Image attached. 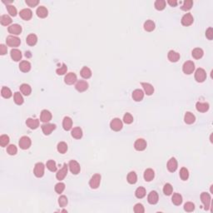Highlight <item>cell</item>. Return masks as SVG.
Wrapping results in <instances>:
<instances>
[{"label": "cell", "instance_id": "1", "mask_svg": "<svg viewBox=\"0 0 213 213\" xmlns=\"http://www.w3.org/2000/svg\"><path fill=\"white\" fill-rule=\"evenodd\" d=\"M195 70V64L192 61H186L182 66V71L186 74H192Z\"/></svg>", "mask_w": 213, "mask_h": 213}, {"label": "cell", "instance_id": "2", "mask_svg": "<svg viewBox=\"0 0 213 213\" xmlns=\"http://www.w3.org/2000/svg\"><path fill=\"white\" fill-rule=\"evenodd\" d=\"M206 78V71L203 68L199 67L197 69V71L195 72V79L197 80L198 83H203Z\"/></svg>", "mask_w": 213, "mask_h": 213}, {"label": "cell", "instance_id": "3", "mask_svg": "<svg viewBox=\"0 0 213 213\" xmlns=\"http://www.w3.org/2000/svg\"><path fill=\"white\" fill-rule=\"evenodd\" d=\"M100 182H101V175L95 174L92 177L91 180L89 182V186L92 189H97L100 185Z\"/></svg>", "mask_w": 213, "mask_h": 213}, {"label": "cell", "instance_id": "4", "mask_svg": "<svg viewBox=\"0 0 213 213\" xmlns=\"http://www.w3.org/2000/svg\"><path fill=\"white\" fill-rule=\"evenodd\" d=\"M6 43L7 45L9 47H18L21 44V41L18 38V37H14V36H8L6 39Z\"/></svg>", "mask_w": 213, "mask_h": 213}, {"label": "cell", "instance_id": "5", "mask_svg": "<svg viewBox=\"0 0 213 213\" xmlns=\"http://www.w3.org/2000/svg\"><path fill=\"white\" fill-rule=\"evenodd\" d=\"M31 139L28 137H26V136L22 137V138H20L19 142H18L20 148H22L24 150L28 149L30 147V146H31Z\"/></svg>", "mask_w": 213, "mask_h": 213}, {"label": "cell", "instance_id": "6", "mask_svg": "<svg viewBox=\"0 0 213 213\" xmlns=\"http://www.w3.org/2000/svg\"><path fill=\"white\" fill-rule=\"evenodd\" d=\"M68 166H69V169H70V172L74 174V175H77L81 171V167H80V165L79 163L75 160H72L69 162V164H68Z\"/></svg>", "mask_w": 213, "mask_h": 213}, {"label": "cell", "instance_id": "7", "mask_svg": "<svg viewBox=\"0 0 213 213\" xmlns=\"http://www.w3.org/2000/svg\"><path fill=\"white\" fill-rule=\"evenodd\" d=\"M110 126L112 130L115 131V132H119L120 130H122L123 126H122V122L120 119L114 118L111 121Z\"/></svg>", "mask_w": 213, "mask_h": 213}, {"label": "cell", "instance_id": "8", "mask_svg": "<svg viewBox=\"0 0 213 213\" xmlns=\"http://www.w3.org/2000/svg\"><path fill=\"white\" fill-rule=\"evenodd\" d=\"M33 173L37 178H42L44 175V163L42 162H38L34 166V170H33Z\"/></svg>", "mask_w": 213, "mask_h": 213}, {"label": "cell", "instance_id": "9", "mask_svg": "<svg viewBox=\"0 0 213 213\" xmlns=\"http://www.w3.org/2000/svg\"><path fill=\"white\" fill-rule=\"evenodd\" d=\"M56 129V125L55 124H53V123H45L42 125V130L43 132L44 133V135H50L51 132L53 130Z\"/></svg>", "mask_w": 213, "mask_h": 213}, {"label": "cell", "instance_id": "10", "mask_svg": "<svg viewBox=\"0 0 213 213\" xmlns=\"http://www.w3.org/2000/svg\"><path fill=\"white\" fill-rule=\"evenodd\" d=\"M134 147L137 151H144L146 147V142L143 138H138L135 142Z\"/></svg>", "mask_w": 213, "mask_h": 213}, {"label": "cell", "instance_id": "11", "mask_svg": "<svg viewBox=\"0 0 213 213\" xmlns=\"http://www.w3.org/2000/svg\"><path fill=\"white\" fill-rule=\"evenodd\" d=\"M201 200L202 201V203L204 204L205 206V210L209 209L210 204H211V197L207 192H202L201 194Z\"/></svg>", "mask_w": 213, "mask_h": 213}, {"label": "cell", "instance_id": "12", "mask_svg": "<svg viewBox=\"0 0 213 213\" xmlns=\"http://www.w3.org/2000/svg\"><path fill=\"white\" fill-rule=\"evenodd\" d=\"M8 31L9 33L13 34V35H19L22 33V27L19 24H12L11 26H9L8 28Z\"/></svg>", "mask_w": 213, "mask_h": 213}, {"label": "cell", "instance_id": "13", "mask_svg": "<svg viewBox=\"0 0 213 213\" xmlns=\"http://www.w3.org/2000/svg\"><path fill=\"white\" fill-rule=\"evenodd\" d=\"M193 17L192 15V13H186L185 15H183V17L182 18V24L183 26H190L192 25L193 23Z\"/></svg>", "mask_w": 213, "mask_h": 213}, {"label": "cell", "instance_id": "14", "mask_svg": "<svg viewBox=\"0 0 213 213\" xmlns=\"http://www.w3.org/2000/svg\"><path fill=\"white\" fill-rule=\"evenodd\" d=\"M67 174V165L66 164V163H64V164H63V168L60 169L59 171L58 172V173L56 174V178H57L58 180L62 181V180H63L64 178H66Z\"/></svg>", "mask_w": 213, "mask_h": 213}, {"label": "cell", "instance_id": "15", "mask_svg": "<svg viewBox=\"0 0 213 213\" xmlns=\"http://www.w3.org/2000/svg\"><path fill=\"white\" fill-rule=\"evenodd\" d=\"M20 17L24 20H30L33 17V12L29 8H24L19 13Z\"/></svg>", "mask_w": 213, "mask_h": 213}, {"label": "cell", "instance_id": "16", "mask_svg": "<svg viewBox=\"0 0 213 213\" xmlns=\"http://www.w3.org/2000/svg\"><path fill=\"white\" fill-rule=\"evenodd\" d=\"M77 81V75L74 72H69L64 78V82L67 83V85H72Z\"/></svg>", "mask_w": 213, "mask_h": 213}, {"label": "cell", "instance_id": "17", "mask_svg": "<svg viewBox=\"0 0 213 213\" xmlns=\"http://www.w3.org/2000/svg\"><path fill=\"white\" fill-rule=\"evenodd\" d=\"M167 169L171 172H176V170L178 169V161L174 158H172L167 162Z\"/></svg>", "mask_w": 213, "mask_h": 213}, {"label": "cell", "instance_id": "18", "mask_svg": "<svg viewBox=\"0 0 213 213\" xmlns=\"http://www.w3.org/2000/svg\"><path fill=\"white\" fill-rule=\"evenodd\" d=\"M147 201L148 202L152 204V205H155L157 204L158 201V194L156 191H152L147 197Z\"/></svg>", "mask_w": 213, "mask_h": 213}, {"label": "cell", "instance_id": "19", "mask_svg": "<svg viewBox=\"0 0 213 213\" xmlns=\"http://www.w3.org/2000/svg\"><path fill=\"white\" fill-rule=\"evenodd\" d=\"M52 119V113L47 110H43L41 112V116H40V120L43 122L47 123L49 121H51Z\"/></svg>", "mask_w": 213, "mask_h": 213}, {"label": "cell", "instance_id": "20", "mask_svg": "<svg viewBox=\"0 0 213 213\" xmlns=\"http://www.w3.org/2000/svg\"><path fill=\"white\" fill-rule=\"evenodd\" d=\"M10 55H11L12 59L13 61H15V62H18L22 58V53H21L20 50L17 49V48H13V49L11 50Z\"/></svg>", "mask_w": 213, "mask_h": 213}, {"label": "cell", "instance_id": "21", "mask_svg": "<svg viewBox=\"0 0 213 213\" xmlns=\"http://www.w3.org/2000/svg\"><path fill=\"white\" fill-rule=\"evenodd\" d=\"M75 88L80 92H83L88 88V83L86 81H78L76 83Z\"/></svg>", "mask_w": 213, "mask_h": 213}, {"label": "cell", "instance_id": "22", "mask_svg": "<svg viewBox=\"0 0 213 213\" xmlns=\"http://www.w3.org/2000/svg\"><path fill=\"white\" fill-rule=\"evenodd\" d=\"M26 124L31 129H37L39 126V120L38 119L28 118L26 121Z\"/></svg>", "mask_w": 213, "mask_h": 213}, {"label": "cell", "instance_id": "23", "mask_svg": "<svg viewBox=\"0 0 213 213\" xmlns=\"http://www.w3.org/2000/svg\"><path fill=\"white\" fill-rule=\"evenodd\" d=\"M144 98V92L141 89H136L132 92V98L136 102H140L142 101Z\"/></svg>", "mask_w": 213, "mask_h": 213}, {"label": "cell", "instance_id": "24", "mask_svg": "<svg viewBox=\"0 0 213 213\" xmlns=\"http://www.w3.org/2000/svg\"><path fill=\"white\" fill-rule=\"evenodd\" d=\"M167 58H168L169 61H171L172 63H176V62H178V60L180 59V54L178 53H177V52L173 51V50H171L168 53V54H167Z\"/></svg>", "mask_w": 213, "mask_h": 213}, {"label": "cell", "instance_id": "25", "mask_svg": "<svg viewBox=\"0 0 213 213\" xmlns=\"http://www.w3.org/2000/svg\"><path fill=\"white\" fill-rule=\"evenodd\" d=\"M72 126V120L69 117H65L63 121V129L65 131L71 130Z\"/></svg>", "mask_w": 213, "mask_h": 213}, {"label": "cell", "instance_id": "26", "mask_svg": "<svg viewBox=\"0 0 213 213\" xmlns=\"http://www.w3.org/2000/svg\"><path fill=\"white\" fill-rule=\"evenodd\" d=\"M196 108L200 112H206L209 109V104L207 103H200V102H198L196 104Z\"/></svg>", "mask_w": 213, "mask_h": 213}, {"label": "cell", "instance_id": "27", "mask_svg": "<svg viewBox=\"0 0 213 213\" xmlns=\"http://www.w3.org/2000/svg\"><path fill=\"white\" fill-rule=\"evenodd\" d=\"M141 85H142V87H143V89H144V91H145V92H146V95L151 96V95L152 94V93L154 92L153 86H152V84H150V83H141Z\"/></svg>", "mask_w": 213, "mask_h": 213}, {"label": "cell", "instance_id": "28", "mask_svg": "<svg viewBox=\"0 0 213 213\" xmlns=\"http://www.w3.org/2000/svg\"><path fill=\"white\" fill-rule=\"evenodd\" d=\"M36 13H37V15L38 16L39 18H46V17L47 16V14H48V11H47V9L45 8V7H44V6H40V7H38V8H37Z\"/></svg>", "mask_w": 213, "mask_h": 213}, {"label": "cell", "instance_id": "29", "mask_svg": "<svg viewBox=\"0 0 213 213\" xmlns=\"http://www.w3.org/2000/svg\"><path fill=\"white\" fill-rule=\"evenodd\" d=\"M155 177V173H154V171L151 168L146 169L144 172V179L146 182H151Z\"/></svg>", "mask_w": 213, "mask_h": 213}, {"label": "cell", "instance_id": "30", "mask_svg": "<svg viewBox=\"0 0 213 213\" xmlns=\"http://www.w3.org/2000/svg\"><path fill=\"white\" fill-rule=\"evenodd\" d=\"M19 69L24 72H28L31 69V64L28 61H22L19 64Z\"/></svg>", "mask_w": 213, "mask_h": 213}, {"label": "cell", "instance_id": "31", "mask_svg": "<svg viewBox=\"0 0 213 213\" xmlns=\"http://www.w3.org/2000/svg\"><path fill=\"white\" fill-rule=\"evenodd\" d=\"M184 121L186 124H192L196 121V117L192 112H187L184 116Z\"/></svg>", "mask_w": 213, "mask_h": 213}, {"label": "cell", "instance_id": "32", "mask_svg": "<svg viewBox=\"0 0 213 213\" xmlns=\"http://www.w3.org/2000/svg\"><path fill=\"white\" fill-rule=\"evenodd\" d=\"M80 74L83 77V78L88 79L92 77V71L89 67H83L82 68V70L80 72Z\"/></svg>", "mask_w": 213, "mask_h": 213}, {"label": "cell", "instance_id": "33", "mask_svg": "<svg viewBox=\"0 0 213 213\" xmlns=\"http://www.w3.org/2000/svg\"><path fill=\"white\" fill-rule=\"evenodd\" d=\"M72 137L75 139H80L83 137V131L80 127H74L71 132Z\"/></svg>", "mask_w": 213, "mask_h": 213}, {"label": "cell", "instance_id": "34", "mask_svg": "<svg viewBox=\"0 0 213 213\" xmlns=\"http://www.w3.org/2000/svg\"><path fill=\"white\" fill-rule=\"evenodd\" d=\"M37 42H38V38H37V36H36L35 34H33V33L29 34V35L27 37V38H26V43H27L28 45H29V46H34V45L37 44Z\"/></svg>", "mask_w": 213, "mask_h": 213}, {"label": "cell", "instance_id": "35", "mask_svg": "<svg viewBox=\"0 0 213 213\" xmlns=\"http://www.w3.org/2000/svg\"><path fill=\"white\" fill-rule=\"evenodd\" d=\"M204 54V52L201 48H199V47H197L192 50V55L193 57L195 59H200L202 58V56Z\"/></svg>", "mask_w": 213, "mask_h": 213}, {"label": "cell", "instance_id": "36", "mask_svg": "<svg viewBox=\"0 0 213 213\" xmlns=\"http://www.w3.org/2000/svg\"><path fill=\"white\" fill-rule=\"evenodd\" d=\"M20 91H21V92H22L23 94L25 95V96H28V95H30V93H31L32 88L28 84L24 83V84H22V85L20 86Z\"/></svg>", "mask_w": 213, "mask_h": 213}, {"label": "cell", "instance_id": "37", "mask_svg": "<svg viewBox=\"0 0 213 213\" xmlns=\"http://www.w3.org/2000/svg\"><path fill=\"white\" fill-rule=\"evenodd\" d=\"M126 179H127L128 183H130V184H135V183L137 182V181H138V176H137V174H136L135 172H129L128 175H127Z\"/></svg>", "mask_w": 213, "mask_h": 213}, {"label": "cell", "instance_id": "38", "mask_svg": "<svg viewBox=\"0 0 213 213\" xmlns=\"http://www.w3.org/2000/svg\"><path fill=\"white\" fill-rule=\"evenodd\" d=\"M172 201L174 205L180 206L182 202V197L179 193H174L172 198Z\"/></svg>", "mask_w": 213, "mask_h": 213}, {"label": "cell", "instance_id": "39", "mask_svg": "<svg viewBox=\"0 0 213 213\" xmlns=\"http://www.w3.org/2000/svg\"><path fill=\"white\" fill-rule=\"evenodd\" d=\"M144 29L147 32H152L155 29V24L152 20H147L144 23Z\"/></svg>", "mask_w": 213, "mask_h": 213}, {"label": "cell", "instance_id": "40", "mask_svg": "<svg viewBox=\"0 0 213 213\" xmlns=\"http://www.w3.org/2000/svg\"><path fill=\"white\" fill-rule=\"evenodd\" d=\"M1 94L4 97V98H10L12 97V91L7 87H3L1 90Z\"/></svg>", "mask_w": 213, "mask_h": 213}, {"label": "cell", "instance_id": "41", "mask_svg": "<svg viewBox=\"0 0 213 213\" xmlns=\"http://www.w3.org/2000/svg\"><path fill=\"white\" fill-rule=\"evenodd\" d=\"M0 23L4 26H8L12 23V18L8 15H3L0 18Z\"/></svg>", "mask_w": 213, "mask_h": 213}, {"label": "cell", "instance_id": "42", "mask_svg": "<svg viewBox=\"0 0 213 213\" xmlns=\"http://www.w3.org/2000/svg\"><path fill=\"white\" fill-rule=\"evenodd\" d=\"M135 195H136V197H137L138 198L142 199V198H143L145 196H146V190H145L144 187L140 186V187H138V189L136 190Z\"/></svg>", "mask_w": 213, "mask_h": 213}, {"label": "cell", "instance_id": "43", "mask_svg": "<svg viewBox=\"0 0 213 213\" xmlns=\"http://www.w3.org/2000/svg\"><path fill=\"white\" fill-rule=\"evenodd\" d=\"M155 8L158 10H163L166 7V1L165 0H157L155 2Z\"/></svg>", "mask_w": 213, "mask_h": 213}, {"label": "cell", "instance_id": "44", "mask_svg": "<svg viewBox=\"0 0 213 213\" xmlns=\"http://www.w3.org/2000/svg\"><path fill=\"white\" fill-rule=\"evenodd\" d=\"M57 148H58V152H60V153H62V154H64L67 151V143H66V142H59V143L58 144Z\"/></svg>", "mask_w": 213, "mask_h": 213}, {"label": "cell", "instance_id": "45", "mask_svg": "<svg viewBox=\"0 0 213 213\" xmlns=\"http://www.w3.org/2000/svg\"><path fill=\"white\" fill-rule=\"evenodd\" d=\"M13 98H14V102L16 104L18 105H22L24 103V98H23V96L21 95L20 92H16L13 96Z\"/></svg>", "mask_w": 213, "mask_h": 213}, {"label": "cell", "instance_id": "46", "mask_svg": "<svg viewBox=\"0 0 213 213\" xmlns=\"http://www.w3.org/2000/svg\"><path fill=\"white\" fill-rule=\"evenodd\" d=\"M192 4H193V1L192 0H186V1H184L183 5L181 7V8L183 11H188V10H190L192 8Z\"/></svg>", "mask_w": 213, "mask_h": 213}, {"label": "cell", "instance_id": "47", "mask_svg": "<svg viewBox=\"0 0 213 213\" xmlns=\"http://www.w3.org/2000/svg\"><path fill=\"white\" fill-rule=\"evenodd\" d=\"M180 178H182V180H183V181H186L188 179V178H189L188 170L186 169V167H182L181 171H180Z\"/></svg>", "mask_w": 213, "mask_h": 213}, {"label": "cell", "instance_id": "48", "mask_svg": "<svg viewBox=\"0 0 213 213\" xmlns=\"http://www.w3.org/2000/svg\"><path fill=\"white\" fill-rule=\"evenodd\" d=\"M9 143V138L7 135H2L0 137V145L1 146H6Z\"/></svg>", "mask_w": 213, "mask_h": 213}, {"label": "cell", "instance_id": "49", "mask_svg": "<svg viewBox=\"0 0 213 213\" xmlns=\"http://www.w3.org/2000/svg\"><path fill=\"white\" fill-rule=\"evenodd\" d=\"M172 191H173V188H172V185L170 183L165 184L164 187H163V192H164L165 195L170 196L171 194L172 193Z\"/></svg>", "mask_w": 213, "mask_h": 213}, {"label": "cell", "instance_id": "50", "mask_svg": "<svg viewBox=\"0 0 213 213\" xmlns=\"http://www.w3.org/2000/svg\"><path fill=\"white\" fill-rule=\"evenodd\" d=\"M47 168L51 172H56L57 171V166L56 162L53 160H49L47 162Z\"/></svg>", "mask_w": 213, "mask_h": 213}, {"label": "cell", "instance_id": "51", "mask_svg": "<svg viewBox=\"0 0 213 213\" xmlns=\"http://www.w3.org/2000/svg\"><path fill=\"white\" fill-rule=\"evenodd\" d=\"M67 67L66 66L65 63H63L62 67H60L59 68H58V69L56 70V72H57L58 75H64V74L67 72Z\"/></svg>", "mask_w": 213, "mask_h": 213}, {"label": "cell", "instance_id": "52", "mask_svg": "<svg viewBox=\"0 0 213 213\" xmlns=\"http://www.w3.org/2000/svg\"><path fill=\"white\" fill-rule=\"evenodd\" d=\"M65 189V184L63 182H59L55 186V192L57 193L61 194L63 193V192Z\"/></svg>", "mask_w": 213, "mask_h": 213}, {"label": "cell", "instance_id": "53", "mask_svg": "<svg viewBox=\"0 0 213 213\" xmlns=\"http://www.w3.org/2000/svg\"><path fill=\"white\" fill-rule=\"evenodd\" d=\"M184 210L187 212H192L195 210V205L192 202H186L184 205Z\"/></svg>", "mask_w": 213, "mask_h": 213}, {"label": "cell", "instance_id": "54", "mask_svg": "<svg viewBox=\"0 0 213 213\" xmlns=\"http://www.w3.org/2000/svg\"><path fill=\"white\" fill-rule=\"evenodd\" d=\"M17 152H18V149H17V147H16L15 145H9V146L7 147V152H8L9 155H11V156H13V155H15L16 153H17Z\"/></svg>", "mask_w": 213, "mask_h": 213}, {"label": "cell", "instance_id": "55", "mask_svg": "<svg viewBox=\"0 0 213 213\" xmlns=\"http://www.w3.org/2000/svg\"><path fill=\"white\" fill-rule=\"evenodd\" d=\"M123 122H125L126 124H131L132 122H133V117L130 113H126L123 117Z\"/></svg>", "mask_w": 213, "mask_h": 213}, {"label": "cell", "instance_id": "56", "mask_svg": "<svg viewBox=\"0 0 213 213\" xmlns=\"http://www.w3.org/2000/svg\"><path fill=\"white\" fill-rule=\"evenodd\" d=\"M67 198L65 197V196H61L59 198H58V204L61 207H64L67 205Z\"/></svg>", "mask_w": 213, "mask_h": 213}, {"label": "cell", "instance_id": "57", "mask_svg": "<svg viewBox=\"0 0 213 213\" xmlns=\"http://www.w3.org/2000/svg\"><path fill=\"white\" fill-rule=\"evenodd\" d=\"M7 9H8V13L13 17H15L17 15V9L13 5H7Z\"/></svg>", "mask_w": 213, "mask_h": 213}, {"label": "cell", "instance_id": "58", "mask_svg": "<svg viewBox=\"0 0 213 213\" xmlns=\"http://www.w3.org/2000/svg\"><path fill=\"white\" fill-rule=\"evenodd\" d=\"M134 212L136 213H143L145 212V210H144V207H143V206L142 204L138 203L134 206Z\"/></svg>", "mask_w": 213, "mask_h": 213}, {"label": "cell", "instance_id": "59", "mask_svg": "<svg viewBox=\"0 0 213 213\" xmlns=\"http://www.w3.org/2000/svg\"><path fill=\"white\" fill-rule=\"evenodd\" d=\"M39 3L38 0H26V4H28L29 7H35Z\"/></svg>", "mask_w": 213, "mask_h": 213}, {"label": "cell", "instance_id": "60", "mask_svg": "<svg viewBox=\"0 0 213 213\" xmlns=\"http://www.w3.org/2000/svg\"><path fill=\"white\" fill-rule=\"evenodd\" d=\"M206 36L209 40H212L213 38V28H209L206 32Z\"/></svg>", "mask_w": 213, "mask_h": 213}, {"label": "cell", "instance_id": "61", "mask_svg": "<svg viewBox=\"0 0 213 213\" xmlns=\"http://www.w3.org/2000/svg\"><path fill=\"white\" fill-rule=\"evenodd\" d=\"M8 52V48L4 45V44H1L0 45V54L1 55H5Z\"/></svg>", "mask_w": 213, "mask_h": 213}, {"label": "cell", "instance_id": "62", "mask_svg": "<svg viewBox=\"0 0 213 213\" xmlns=\"http://www.w3.org/2000/svg\"><path fill=\"white\" fill-rule=\"evenodd\" d=\"M167 3L172 6V7H176L178 5V1L177 0H168Z\"/></svg>", "mask_w": 213, "mask_h": 213}]
</instances>
